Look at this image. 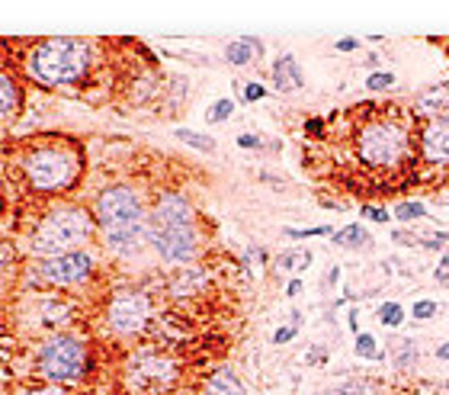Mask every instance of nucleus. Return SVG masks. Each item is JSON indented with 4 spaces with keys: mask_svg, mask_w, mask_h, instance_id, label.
Returning <instances> with one entry per match:
<instances>
[{
    "mask_svg": "<svg viewBox=\"0 0 449 395\" xmlns=\"http://www.w3.org/2000/svg\"><path fill=\"white\" fill-rule=\"evenodd\" d=\"M93 222L100 241L116 257H135L148 244V206L138 186L106 184L93 196Z\"/></svg>",
    "mask_w": 449,
    "mask_h": 395,
    "instance_id": "1",
    "label": "nucleus"
},
{
    "mask_svg": "<svg viewBox=\"0 0 449 395\" xmlns=\"http://www.w3.org/2000/svg\"><path fill=\"white\" fill-rule=\"evenodd\" d=\"M93 45L87 39H71V35H51V39H35L23 51L26 77L39 87H74L87 81L93 71Z\"/></svg>",
    "mask_w": 449,
    "mask_h": 395,
    "instance_id": "2",
    "label": "nucleus"
},
{
    "mask_svg": "<svg viewBox=\"0 0 449 395\" xmlns=\"http://www.w3.org/2000/svg\"><path fill=\"white\" fill-rule=\"evenodd\" d=\"M93 232H97V222L90 209H83L77 202H51L29 232V251L39 261L81 251L93 238Z\"/></svg>",
    "mask_w": 449,
    "mask_h": 395,
    "instance_id": "3",
    "label": "nucleus"
},
{
    "mask_svg": "<svg viewBox=\"0 0 449 395\" xmlns=\"http://www.w3.org/2000/svg\"><path fill=\"white\" fill-rule=\"evenodd\" d=\"M19 174L23 184L39 196H61L74 190L83 174V158L74 148H65L58 142L33 145L19 154Z\"/></svg>",
    "mask_w": 449,
    "mask_h": 395,
    "instance_id": "4",
    "label": "nucleus"
},
{
    "mask_svg": "<svg viewBox=\"0 0 449 395\" xmlns=\"http://www.w3.org/2000/svg\"><path fill=\"white\" fill-rule=\"evenodd\" d=\"M87 370H90V347L74 331L49 334L35 347L33 373L45 382H55V386L77 382V379L87 376Z\"/></svg>",
    "mask_w": 449,
    "mask_h": 395,
    "instance_id": "5",
    "label": "nucleus"
},
{
    "mask_svg": "<svg viewBox=\"0 0 449 395\" xmlns=\"http://www.w3.org/2000/svg\"><path fill=\"white\" fill-rule=\"evenodd\" d=\"M357 158L369 170H398L411 158V132L398 119L375 116L357 132Z\"/></svg>",
    "mask_w": 449,
    "mask_h": 395,
    "instance_id": "6",
    "label": "nucleus"
},
{
    "mask_svg": "<svg viewBox=\"0 0 449 395\" xmlns=\"http://www.w3.org/2000/svg\"><path fill=\"white\" fill-rule=\"evenodd\" d=\"M103 319H106V328L119 337H135L148 331L151 319H154V305H151V296L145 289H135V286H125L109 296L106 309H103Z\"/></svg>",
    "mask_w": 449,
    "mask_h": 395,
    "instance_id": "7",
    "label": "nucleus"
},
{
    "mask_svg": "<svg viewBox=\"0 0 449 395\" xmlns=\"http://www.w3.org/2000/svg\"><path fill=\"white\" fill-rule=\"evenodd\" d=\"M125 379L135 392H170V389L180 382V363L174 357H167L161 350H138L129 357V366H125Z\"/></svg>",
    "mask_w": 449,
    "mask_h": 395,
    "instance_id": "8",
    "label": "nucleus"
},
{
    "mask_svg": "<svg viewBox=\"0 0 449 395\" xmlns=\"http://www.w3.org/2000/svg\"><path fill=\"white\" fill-rule=\"evenodd\" d=\"M148 244L161 261L190 267L199 257V225H161L148 222Z\"/></svg>",
    "mask_w": 449,
    "mask_h": 395,
    "instance_id": "9",
    "label": "nucleus"
},
{
    "mask_svg": "<svg viewBox=\"0 0 449 395\" xmlns=\"http://www.w3.org/2000/svg\"><path fill=\"white\" fill-rule=\"evenodd\" d=\"M93 270H97V257L87 248H81V251L35 261V280L45 286H55V289H74L93 277Z\"/></svg>",
    "mask_w": 449,
    "mask_h": 395,
    "instance_id": "10",
    "label": "nucleus"
},
{
    "mask_svg": "<svg viewBox=\"0 0 449 395\" xmlns=\"http://www.w3.org/2000/svg\"><path fill=\"white\" fill-rule=\"evenodd\" d=\"M421 158L427 164H449V113L430 116L421 129Z\"/></svg>",
    "mask_w": 449,
    "mask_h": 395,
    "instance_id": "11",
    "label": "nucleus"
},
{
    "mask_svg": "<svg viewBox=\"0 0 449 395\" xmlns=\"http://www.w3.org/2000/svg\"><path fill=\"white\" fill-rule=\"evenodd\" d=\"M270 81H273L276 93H295L305 87V71H302L299 58L292 51H283L273 58V67H270Z\"/></svg>",
    "mask_w": 449,
    "mask_h": 395,
    "instance_id": "12",
    "label": "nucleus"
},
{
    "mask_svg": "<svg viewBox=\"0 0 449 395\" xmlns=\"http://www.w3.org/2000/svg\"><path fill=\"white\" fill-rule=\"evenodd\" d=\"M206 286H209L206 270H202L199 264H190V267H180L174 277H170L167 293L174 296V299H193V296H199Z\"/></svg>",
    "mask_w": 449,
    "mask_h": 395,
    "instance_id": "13",
    "label": "nucleus"
},
{
    "mask_svg": "<svg viewBox=\"0 0 449 395\" xmlns=\"http://www.w3.org/2000/svg\"><path fill=\"white\" fill-rule=\"evenodd\" d=\"M260 55H263V39H257V35H238V39L224 45V61L234 67L254 65Z\"/></svg>",
    "mask_w": 449,
    "mask_h": 395,
    "instance_id": "14",
    "label": "nucleus"
},
{
    "mask_svg": "<svg viewBox=\"0 0 449 395\" xmlns=\"http://www.w3.org/2000/svg\"><path fill=\"white\" fill-rule=\"evenodd\" d=\"M202 395H247V386L238 379V373L231 366H218V370L209 373Z\"/></svg>",
    "mask_w": 449,
    "mask_h": 395,
    "instance_id": "15",
    "label": "nucleus"
},
{
    "mask_svg": "<svg viewBox=\"0 0 449 395\" xmlns=\"http://www.w3.org/2000/svg\"><path fill=\"white\" fill-rule=\"evenodd\" d=\"M19 106H23V87H19L17 74L0 71V122L17 116Z\"/></svg>",
    "mask_w": 449,
    "mask_h": 395,
    "instance_id": "16",
    "label": "nucleus"
},
{
    "mask_svg": "<svg viewBox=\"0 0 449 395\" xmlns=\"http://www.w3.org/2000/svg\"><path fill=\"white\" fill-rule=\"evenodd\" d=\"M35 309H39L35 325H39V328H45V331H51V334H58L67 321H71V309H67L65 303H58V299H42Z\"/></svg>",
    "mask_w": 449,
    "mask_h": 395,
    "instance_id": "17",
    "label": "nucleus"
},
{
    "mask_svg": "<svg viewBox=\"0 0 449 395\" xmlns=\"http://www.w3.org/2000/svg\"><path fill=\"white\" fill-rule=\"evenodd\" d=\"M417 110L433 113V116H446L449 113V81L430 87L427 93H421V97H417Z\"/></svg>",
    "mask_w": 449,
    "mask_h": 395,
    "instance_id": "18",
    "label": "nucleus"
},
{
    "mask_svg": "<svg viewBox=\"0 0 449 395\" xmlns=\"http://www.w3.org/2000/svg\"><path fill=\"white\" fill-rule=\"evenodd\" d=\"M334 238V244H337V248H347V251H357V248H366L369 244V232L363 225H357V222H353V225H347V228H341V232H337V235H331Z\"/></svg>",
    "mask_w": 449,
    "mask_h": 395,
    "instance_id": "19",
    "label": "nucleus"
},
{
    "mask_svg": "<svg viewBox=\"0 0 449 395\" xmlns=\"http://www.w3.org/2000/svg\"><path fill=\"white\" fill-rule=\"evenodd\" d=\"M177 138L183 145H190V148H196V152H202V154H212L218 148L215 145V138L212 135H202V132H193V129H177Z\"/></svg>",
    "mask_w": 449,
    "mask_h": 395,
    "instance_id": "20",
    "label": "nucleus"
},
{
    "mask_svg": "<svg viewBox=\"0 0 449 395\" xmlns=\"http://www.w3.org/2000/svg\"><path fill=\"white\" fill-rule=\"evenodd\" d=\"M391 360L395 366H414L417 363V344L411 337H398L395 344H391Z\"/></svg>",
    "mask_w": 449,
    "mask_h": 395,
    "instance_id": "21",
    "label": "nucleus"
},
{
    "mask_svg": "<svg viewBox=\"0 0 449 395\" xmlns=\"http://www.w3.org/2000/svg\"><path fill=\"white\" fill-rule=\"evenodd\" d=\"M234 106H238V103H234L231 97H222V100H215L206 110V122H209V126H218V122H224V119L234 113Z\"/></svg>",
    "mask_w": 449,
    "mask_h": 395,
    "instance_id": "22",
    "label": "nucleus"
},
{
    "mask_svg": "<svg viewBox=\"0 0 449 395\" xmlns=\"http://www.w3.org/2000/svg\"><path fill=\"white\" fill-rule=\"evenodd\" d=\"M379 321H382L385 328H401V321H405L401 303H382L379 305Z\"/></svg>",
    "mask_w": 449,
    "mask_h": 395,
    "instance_id": "23",
    "label": "nucleus"
},
{
    "mask_svg": "<svg viewBox=\"0 0 449 395\" xmlns=\"http://www.w3.org/2000/svg\"><path fill=\"white\" fill-rule=\"evenodd\" d=\"M231 87H234V93L241 97V103H260L266 97V87L257 84V81H247V84H238V81H234Z\"/></svg>",
    "mask_w": 449,
    "mask_h": 395,
    "instance_id": "24",
    "label": "nucleus"
},
{
    "mask_svg": "<svg viewBox=\"0 0 449 395\" xmlns=\"http://www.w3.org/2000/svg\"><path fill=\"white\" fill-rule=\"evenodd\" d=\"M424 216H427L424 202L408 200V202H398V206H395V219L398 222H414V219H424Z\"/></svg>",
    "mask_w": 449,
    "mask_h": 395,
    "instance_id": "25",
    "label": "nucleus"
},
{
    "mask_svg": "<svg viewBox=\"0 0 449 395\" xmlns=\"http://www.w3.org/2000/svg\"><path fill=\"white\" fill-rule=\"evenodd\" d=\"M308 264H311V254H305V251H286V254H279L276 267H279V270H302V267H308Z\"/></svg>",
    "mask_w": 449,
    "mask_h": 395,
    "instance_id": "26",
    "label": "nucleus"
},
{
    "mask_svg": "<svg viewBox=\"0 0 449 395\" xmlns=\"http://www.w3.org/2000/svg\"><path fill=\"white\" fill-rule=\"evenodd\" d=\"M283 235H286V238H292V241H305V238H315V235H334V225H315V228H286Z\"/></svg>",
    "mask_w": 449,
    "mask_h": 395,
    "instance_id": "27",
    "label": "nucleus"
},
{
    "mask_svg": "<svg viewBox=\"0 0 449 395\" xmlns=\"http://www.w3.org/2000/svg\"><path fill=\"white\" fill-rule=\"evenodd\" d=\"M395 81H398V77L391 74V71H373V74H369V81H366V87H369V90H389Z\"/></svg>",
    "mask_w": 449,
    "mask_h": 395,
    "instance_id": "28",
    "label": "nucleus"
},
{
    "mask_svg": "<svg viewBox=\"0 0 449 395\" xmlns=\"http://www.w3.org/2000/svg\"><path fill=\"white\" fill-rule=\"evenodd\" d=\"M357 357H363V360H373L375 357V337L373 334H363V331L357 334Z\"/></svg>",
    "mask_w": 449,
    "mask_h": 395,
    "instance_id": "29",
    "label": "nucleus"
},
{
    "mask_svg": "<svg viewBox=\"0 0 449 395\" xmlns=\"http://www.w3.org/2000/svg\"><path fill=\"white\" fill-rule=\"evenodd\" d=\"M411 315H414L417 321H427L436 315V303L433 299H421V303H414V309H411Z\"/></svg>",
    "mask_w": 449,
    "mask_h": 395,
    "instance_id": "30",
    "label": "nucleus"
},
{
    "mask_svg": "<svg viewBox=\"0 0 449 395\" xmlns=\"http://www.w3.org/2000/svg\"><path fill=\"white\" fill-rule=\"evenodd\" d=\"M359 212H363V219L375 222V225H385V222L391 219L389 212H385V209H379V206H363V209H359Z\"/></svg>",
    "mask_w": 449,
    "mask_h": 395,
    "instance_id": "31",
    "label": "nucleus"
},
{
    "mask_svg": "<svg viewBox=\"0 0 449 395\" xmlns=\"http://www.w3.org/2000/svg\"><path fill=\"white\" fill-rule=\"evenodd\" d=\"M23 395H71L65 386H55V382H45V386H33V389H26Z\"/></svg>",
    "mask_w": 449,
    "mask_h": 395,
    "instance_id": "32",
    "label": "nucleus"
},
{
    "mask_svg": "<svg viewBox=\"0 0 449 395\" xmlns=\"http://www.w3.org/2000/svg\"><path fill=\"white\" fill-rule=\"evenodd\" d=\"M295 334H299V328H292V325H283V328H276L273 344H289V341H292Z\"/></svg>",
    "mask_w": 449,
    "mask_h": 395,
    "instance_id": "33",
    "label": "nucleus"
},
{
    "mask_svg": "<svg viewBox=\"0 0 449 395\" xmlns=\"http://www.w3.org/2000/svg\"><path fill=\"white\" fill-rule=\"evenodd\" d=\"M433 277H436V283H440V286H449V254H443V257H440V267H436V273H433Z\"/></svg>",
    "mask_w": 449,
    "mask_h": 395,
    "instance_id": "34",
    "label": "nucleus"
},
{
    "mask_svg": "<svg viewBox=\"0 0 449 395\" xmlns=\"http://www.w3.org/2000/svg\"><path fill=\"white\" fill-rule=\"evenodd\" d=\"M238 148H263V138H257V135H250V132H241L238 135Z\"/></svg>",
    "mask_w": 449,
    "mask_h": 395,
    "instance_id": "35",
    "label": "nucleus"
},
{
    "mask_svg": "<svg viewBox=\"0 0 449 395\" xmlns=\"http://www.w3.org/2000/svg\"><path fill=\"white\" fill-rule=\"evenodd\" d=\"M308 363H311V366L327 363V350H325V347H308Z\"/></svg>",
    "mask_w": 449,
    "mask_h": 395,
    "instance_id": "36",
    "label": "nucleus"
},
{
    "mask_svg": "<svg viewBox=\"0 0 449 395\" xmlns=\"http://www.w3.org/2000/svg\"><path fill=\"white\" fill-rule=\"evenodd\" d=\"M337 395H366V382H343Z\"/></svg>",
    "mask_w": 449,
    "mask_h": 395,
    "instance_id": "37",
    "label": "nucleus"
},
{
    "mask_svg": "<svg viewBox=\"0 0 449 395\" xmlns=\"http://www.w3.org/2000/svg\"><path fill=\"white\" fill-rule=\"evenodd\" d=\"M305 132L308 135H321V132H325V119H308V122H305Z\"/></svg>",
    "mask_w": 449,
    "mask_h": 395,
    "instance_id": "38",
    "label": "nucleus"
},
{
    "mask_svg": "<svg viewBox=\"0 0 449 395\" xmlns=\"http://www.w3.org/2000/svg\"><path fill=\"white\" fill-rule=\"evenodd\" d=\"M299 293H302V280H299V277H292L289 283H286V296H289V299H295Z\"/></svg>",
    "mask_w": 449,
    "mask_h": 395,
    "instance_id": "39",
    "label": "nucleus"
},
{
    "mask_svg": "<svg viewBox=\"0 0 449 395\" xmlns=\"http://www.w3.org/2000/svg\"><path fill=\"white\" fill-rule=\"evenodd\" d=\"M359 42L357 39H337V51H357Z\"/></svg>",
    "mask_w": 449,
    "mask_h": 395,
    "instance_id": "40",
    "label": "nucleus"
},
{
    "mask_svg": "<svg viewBox=\"0 0 449 395\" xmlns=\"http://www.w3.org/2000/svg\"><path fill=\"white\" fill-rule=\"evenodd\" d=\"M341 280V267H331V273H327V286H334Z\"/></svg>",
    "mask_w": 449,
    "mask_h": 395,
    "instance_id": "41",
    "label": "nucleus"
},
{
    "mask_svg": "<svg viewBox=\"0 0 449 395\" xmlns=\"http://www.w3.org/2000/svg\"><path fill=\"white\" fill-rule=\"evenodd\" d=\"M436 357H440V360H446V363H449V344H440V347H436Z\"/></svg>",
    "mask_w": 449,
    "mask_h": 395,
    "instance_id": "42",
    "label": "nucleus"
},
{
    "mask_svg": "<svg viewBox=\"0 0 449 395\" xmlns=\"http://www.w3.org/2000/svg\"><path fill=\"white\" fill-rule=\"evenodd\" d=\"M0 209H3V200H0Z\"/></svg>",
    "mask_w": 449,
    "mask_h": 395,
    "instance_id": "43",
    "label": "nucleus"
}]
</instances>
